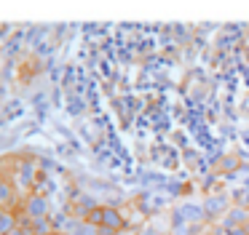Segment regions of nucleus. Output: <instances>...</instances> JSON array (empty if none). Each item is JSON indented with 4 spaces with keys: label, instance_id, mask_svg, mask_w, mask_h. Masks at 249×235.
Instances as JSON below:
<instances>
[{
    "label": "nucleus",
    "instance_id": "f257e3e1",
    "mask_svg": "<svg viewBox=\"0 0 249 235\" xmlns=\"http://www.w3.org/2000/svg\"><path fill=\"white\" fill-rule=\"evenodd\" d=\"M124 227H126V219H124V214H121L118 208H113V206H102V208H99V224H97L99 235L121 233Z\"/></svg>",
    "mask_w": 249,
    "mask_h": 235
},
{
    "label": "nucleus",
    "instance_id": "f03ea898",
    "mask_svg": "<svg viewBox=\"0 0 249 235\" xmlns=\"http://www.w3.org/2000/svg\"><path fill=\"white\" fill-rule=\"evenodd\" d=\"M247 222H249V211H247V208H244V206H231L225 211V217L220 219V224H217V227L225 230V233H231V230L247 227Z\"/></svg>",
    "mask_w": 249,
    "mask_h": 235
},
{
    "label": "nucleus",
    "instance_id": "7ed1b4c3",
    "mask_svg": "<svg viewBox=\"0 0 249 235\" xmlns=\"http://www.w3.org/2000/svg\"><path fill=\"white\" fill-rule=\"evenodd\" d=\"M174 214H177L182 222H188V224L209 222V219H206V211H204V203H182V206L174 208Z\"/></svg>",
    "mask_w": 249,
    "mask_h": 235
},
{
    "label": "nucleus",
    "instance_id": "20e7f679",
    "mask_svg": "<svg viewBox=\"0 0 249 235\" xmlns=\"http://www.w3.org/2000/svg\"><path fill=\"white\" fill-rule=\"evenodd\" d=\"M228 208H231V203H228L225 195H212V198H206V201H204L206 219H222Z\"/></svg>",
    "mask_w": 249,
    "mask_h": 235
},
{
    "label": "nucleus",
    "instance_id": "39448f33",
    "mask_svg": "<svg viewBox=\"0 0 249 235\" xmlns=\"http://www.w3.org/2000/svg\"><path fill=\"white\" fill-rule=\"evenodd\" d=\"M24 217H27L30 222L46 219V201H43V198H33V201L24 203Z\"/></svg>",
    "mask_w": 249,
    "mask_h": 235
},
{
    "label": "nucleus",
    "instance_id": "423d86ee",
    "mask_svg": "<svg viewBox=\"0 0 249 235\" xmlns=\"http://www.w3.org/2000/svg\"><path fill=\"white\" fill-rule=\"evenodd\" d=\"M169 235H204V227L201 224H188V222H179L169 227Z\"/></svg>",
    "mask_w": 249,
    "mask_h": 235
},
{
    "label": "nucleus",
    "instance_id": "0eeeda50",
    "mask_svg": "<svg viewBox=\"0 0 249 235\" xmlns=\"http://www.w3.org/2000/svg\"><path fill=\"white\" fill-rule=\"evenodd\" d=\"M14 227H17V219H14L6 208H0V235H8Z\"/></svg>",
    "mask_w": 249,
    "mask_h": 235
},
{
    "label": "nucleus",
    "instance_id": "6e6552de",
    "mask_svg": "<svg viewBox=\"0 0 249 235\" xmlns=\"http://www.w3.org/2000/svg\"><path fill=\"white\" fill-rule=\"evenodd\" d=\"M204 235H212V233H204Z\"/></svg>",
    "mask_w": 249,
    "mask_h": 235
}]
</instances>
